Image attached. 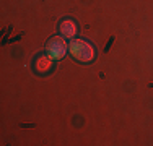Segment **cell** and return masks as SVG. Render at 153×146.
Returning <instances> with one entry per match:
<instances>
[{
  "label": "cell",
  "mask_w": 153,
  "mask_h": 146,
  "mask_svg": "<svg viewBox=\"0 0 153 146\" xmlns=\"http://www.w3.org/2000/svg\"><path fill=\"white\" fill-rule=\"evenodd\" d=\"M46 49H47V54H49L54 60H60V58L67 54V44H65V41L60 38H52L47 42Z\"/></svg>",
  "instance_id": "cell-2"
},
{
  "label": "cell",
  "mask_w": 153,
  "mask_h": 146,
  "mask_svg": "<svg viewBox=\"0 0 153 146\" xmlns=\"http://www.w3.org/2000/svg\"><path fill=\"white\" fill-rule=\"evenodd\" d=\"M60 32H62V36L64 38H75V34H76V24H75V21L74 20H64L60 23Z\"/></svg>",
  "instance_id": "cell-4"
},
{
  "label": "cell",
  "mask_w": 153,
  "mask_h": 146,
  "mask_svg": "<svg viewBox=\"0 0 153 146\" xmlns=\"http://www.w3.org/2000/svg\"><path fill=\"white\" fill-rule=\"evenodd\" d=\"M52 60L54 58L47 54V55H39L36 57L34 60V72L39 73V75H44V73H47L52 68Z\"/></svg>",
  "instance_id": "cell-3"
},
{
  "label": "cell",
  "mask_w": 153,
  "mask_h": 146,
  "mask_svg": "<svg viewBox=\"0 0 153 146\" xmlns=\"http://www.w3.org/2000/svg\"><path fill=\"white\" fill-rule=\"evenodd\" d=\"M70 54L72 57L76 58L78 62H83V63H88V62L94 60V47L90 42L82 41V39H74L70 42Z\"/></svg>",
  "instance_id": "cell-1"
}]
</instances>
